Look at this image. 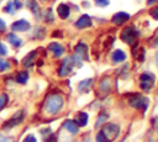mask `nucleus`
Segmentation results:
<instances>
[{
    "label": "nucleus",
    "instance_id": "obj_1",
    "mask_svg": "<svg viewBox=\"0 0 158 142\" xmlns=\"http://www.w3.org/2000/svg\"><path fill=\"white\" fill-rule=\"evenodd\" d=\"M46 111L48 114H57L63 106V98L60 95H51L46 101Z\"/></svg>",
    "mask_w": 158,
    "mask_h": 142
},
{
    "label": "nucleus",
    "instance_id": "obj_2",
    "mask_svg": "<svg viewBox=\"0 0 158 142\" xmlns=\"http://www.w3.org/2000/svg\"><path fill=\"white\" fill-rule=\"evenodd\" d=\"M100 132L104 135V137H105L109 142H111V141H114V140L118 136L120 128H118V126L115 125V123H107V125H105V126L101 128Z\"/></svg>",
    "mask_w": 158,
    "mask_h": 142
},
{
    "label": "nucleus",
    "instance_id": "obj_3",
    "mask_svg": "<svg viewBox=\"0 0 158 142\" xmlns=\"http://www.w3.org/2000/svg\"><path fill=\"white\" fill-rule=\"evenodd\" d=\"M130 105L135 109H141L142 111H144L148 107V100L142 95H133L130 99Z\"/></svg>",
    "mask_w": 158,
    "mask_h": 142
},
{
    "label": "nucleus",
    "instance_id": "obj_4",
    "mask_svg": "<svg viewBox=\"0 0 158 142\" xmlns=\"http://www.w3.org/2000/svg\"><path fill=\"white\" fill-rule=\"evenodd\" d=\"M121 38H122V41H125V42H127V43H130V44H133L135 41H136V38H137V31H136L132 26L126 27V28L122 31V33H121Z\"/></svg>",
    "mask_w": 158,
    "mask_h": 142
},
{
    "label": "nucleus",
    "instance_id": "obj_5",
    "mask_svg": "<svg viewBox=\"0 0 158 142\" xmlns=\"http://www.w3.org/2000/svg\"><path fill=\"white\" fill-rule=\"evenodd\" d=\"M139 83L143 90H149L154 84V75L152 73H143L139 78Z\"/></svg>",
    "mask_w": 158,
    "mask_h": 142
},
{
    "label": "nucleus",
    "instance_id": "obj_6",
    "mask_svg": "<svg viewBox=\"0 0 158 142\" xmlns=\"http://www.w3.org/2000/svg\"><path fill=\"white\" fill-rule=\"evenodd\" d=\"M74 64H75V63H74L73 57H67V58L63 61V63H62V65H60V68H59V75H60V77H65L67 74H69V73L72 72Z\"/></svg>",
    "mask_w": 158,
    "mask_h": 142
},
{
    "label": "nucleus",
    "instance_id": "obj_7",
    "mask_svg": "<svg viewBox=\"0 0 158 142\" xmlns=\"http://www.w3.org/2000/svg\"><path fill=\"white\" fill-rule=\"evenodd\" d=\"M30 27H31V26H30V22L26 21V20H19V21L14 22L12 26H11V28H12L14 31H20V32L27 31Z\"/></svg>",
    "mask_w": 158,
    "mask_h": 142
},
{
    "label": "nucleus",
    "instance_id": "obj_8",
    "mask_svg": "<svg viewBox=\"0 0 158 142\" xmlns=\"http://www.w3.org/2000/svg\"><path fill=\"white\" fill-rule=\"evenodd\" d=\"M75 56H78L80 59H88V46L84 43H78L75 47Z\"/></svg>",
    "mask_w": 158,
    "mask_h": 142
},
{
    "label": "nucleus",
    "instance_id": "obj_9",
    "mask_svg": "<svg viewBox=\"0 0 158 142\" xmlns=\"http://www.w3.org/2000/svg\"><path fill=\"white\" fill-rule=\"evenodd\" d=\"M128 19H130V15L128 14H126V12H117V14L114 15L112 22L116 23V25H122L126 21H128Z\"/></svg>",
    "mask_w": 158,
    "mask_h": 142
},
{
    "label": "nucleus",
    "instance_id": "obj_10",
    "mask_svg": "<svg viewBox=\"0 0 158 142\" xmlns=\"http://www.w3.org/2000/svg\"><path fill=\"white\" fill-rule=\"evenodd\" d=\"M48 49L52 51V53L54 54V57H59V56H62V54L64 53V48H63V46L59 44V43H57V42L51 43V44L48 46Z\"/></svg>",
    "mask_w": 158,
    "mask_h": 142
},
{
    "label": "nucleus",
    "instance_id": "obj_11",
    "mask_svg": "<svg viewBox=\"0 0 158 142\" xmlns=\"http://www.w3.org/2000/svg\"><path fill=\"white\" fill-rule=\"evenodd\" d=\"M91 25V19L88 16V15H83L77 22H75V26L79 27V28H85V27H89Z\"/></svg>",
    "mask_w": 158,
    "mask_h": 142
},
{
    "label": "nucleus",
    "instance_id": "obj_12",
    "mask_svg": "<svg viewBox=\"0 0 158 142\" xmlns=\"http://www.w3.org/2000/svg\"><path fill=\"white\" fill-rule=\"evenodd\" d=\"M22 119H23V112H22V111H19L16 115H14V117H12L10 121H7V122L5 123V127H12V126L20 123V122L22 121Z\"/></svg>",
    "mask_w": 158,
    "mask_h": 142
},
{
    "label": "nucleus",
    "instance_id": "obj_13",
    "mask_svg": "<svg viewBox=\"0 0 158 142\" xmlns=\"http://www.w3.org/2000/svg\"><path fill=\"white\" fill-rule=\"evenodd\" d=\"M57 12H58L59 17H62V19H67V17L69 16L70 10H69V6H68V5H65V4H60V5L57 7Z\"/></svg>",
    "mask_w": 158,
    "mask_h": 142
},
{
    "label": "nucleus",
    "instance_id": "obj_14",
    "mask_svg": "<svg viewBox=\"0 0 158 142\" xmlns=\"http://www.w3.org/2000/svg\"><path fill=\"white\" fill-rule=\"evenodd\" d=\"M64 127H65L70 133H77V132H78V128H79L78 123H77L75 121H73V120L65 121V122H64Z\"/></svg>",
    "mask_w": 158,
    "mask_h": 142
},
{
    "label": "nucleus",
    "instance_id": "obj_15",
    "mask_svg": "<svg viewBox=\"0 0 158 142\" xmlns=\"http://www.w3.org/2000/svg\"><path fill=\"white\" fill-rule=\"evenodd\" d=\"M112 61L115 62V63H120V62H123L125 59H126V54L121 51V49H116L114 53H112Z\"/></svg>",
    "mask_w": 158,
    "mask_h": 142
},
{
    "label": "nucleus",
    "instance_id": "obj_16",
    "mask_svg": "<svg viewBox=\"0 0 158 142\" xmlns=\"http://www.w3.org/2000/svg\"><path fill=\"white\" fill-rule=\"evenodd\" d=\"M91 83H93V79H85V80L80 81V83H79V85H78L79 91H81V93L88 91V90H89V88H90V85H91Z\"/></svg>",
    "mask_w": 158,
    "mask_h": 142
},
{
    "label": "nucleus",
    "instance_id": "obj_17",
    "mask_svg": "<svg viewBox=\"0 0 158 142\" xmlns=\"http://www.w3.org/2000/svg\"><path fill=\"white\" fill-rule=\"evenodd\" d=\"M7 40H9V42H10L12 46H15V47H20L21 43H22L21 38H19L15 33H9V35H7Z\"/></svg>",
    "mask_w": 158,
    "mask_h": 142
},
{
    "label": "nucleus",
    "instance_id": "obj_18",
    "mask_svg": "<svg viewBox=\"0 0 158 142\" xmlns=\"http://www.w3.org/2000/svg\"><path fill=\"white\" fill-rule=\"evenodd\" d=\"M35 57H36V52H30V53H28V54H27V56L23 58L22 64H23L25 67H30V65H32Z\"/></svg>",
    "mask_w": 158,
    "mask_h": 142
},
{
    "label": "nucleus",
    "instance_id": "obj_19",
    "mask_svg": "<svg viewBox=\"0 0 158 142\" xmlns=\"http://www.w3.org/2000/svg\"><path fill=\"white\" fill-rule=\"evenodd\" d=\"M28 79V73L27 72H20L16 77V81L20 83V84H25Z\"/></svg>",
    "mask_w": 158,
    "mask_h": 142
},
{
    "label": "nucleus",
    "instance_id": "obj_20",
    "mask_svg": "<svg viewBox=\"0 0 158 142\" xmlns=\"http://www.w3.org/2000/svg\"><path fill=\"white\" fill-rule=\"evenodd\" d=\"M88 121V115L85 112H79L78 114V126H85Z\"/></svg>",
    "mask_w": 158,
    "mask_h": 142
},
{
    "label": "nucleus",
    "instance_id": "obj_21",
    "mask_svg": "<svg viewBox=\"0 0 158 142\" xmlns=\"http://www.w3.org/2000/svg\"><path fill=\"white\" fill-rule=\"evenodd\" d=\"M27 6H28L35 14H38L40 9H38V5H37V2H36L35 0H27Z\"/></svg>",
    "mask_w": 158,
    "mask_h": 142
},
{
    "label": "nucleus",
    "instance_id": "obj_22",
    "mask_svg": "<svg viewBox=\"0 0 158 142\" xmlns=\"http://www.w3.org/2000/svg\"><path fill=\"white\" fill-rule=\"evenodd\" d=\"M15 10H16V7H15V5H14V2H12V1H9V2H7V5L4 7V11H5V12H7V14H14V12H15Z\"/></svg>",
    "mask_w": 158,
    "mask_h": 142
},
{
    "label": "nucleus",
    "instance_id": "obj_23",
    "mask_svg": "<svg viewBox=\"0 0 158 142\" xmlns=\"http://www.w3.org/2000/svg\"><path fill=\"white\" fill-rule=\"evenodd\" d=\"M9 68H10V63H9L7 61L0 59V70L4 72V70H6V69H9Z\"/></svg>",
    "mask_w": 158,
    "mask_h": 142
},
{
    "label": "nucleus",
    "instance_id": "obj_24",
    "mask_svg": "<svg viewBox=\"0 0 158 142\" xmlns=\"http://www.w3.org/2000/svg\"><path fill=\"white\" fill-rule=\"evenodd\" d=\"M7 100H9V98H7V95L6 94H2V95H0V110L7 104Z\"/></svg>",
    "mask_w": 158,
    "mask_h": 142
},
{
    "label": "nucleus",
    "instance_id": "obj_25",
    "mask_svg": "<svg viewBox=\"0 0 158 142\" xmlns=\"http://www.w3.org/2000/svg\"><path fill=\"white\" fill-rule=\"evenodd\" d=\"M151 44H152L153 47H157V46H158V30L154 32L153 37L151 38Z\"/></svg>",
    "mask_w": 158,
    "mask_h": 142
},
{
    "label": "nucleus",
    "instance_id": "obj_26",
    "mask_svg": "<svg viewBox=\"0 0 158 142\" xmlns=\"http://www.w3.org/2000/svg\"><path fill=\"white\" fill-rule=\"evenodd\" d=\"M100 86H101L102 90H107V89H110V81H109V79H104V80L101 81Z\"/></svg>",
    "mask_w": 158,
    "mask_h": 142
},
{
    "label": "nucleus",
    "instance_id": "obj_27",
    "mask_svg": "<svg viewBox=\"0 0 158 142\" xmlns=\"http://www.w3.org/2000/svg\"><path fill=\"white\" fill-rule=\"evenodd\" d=\"M6 54H7V48L5 47L4 43L0 42V57H1V56H6Z\"/></svg>",
    "mask_w": 158,
    "mask_h": 142
},
{
    "label": "nucleus",
    "instance_id": "obj_28",
    "mask_svg": "<svg viewBox=\"0 0 158 142\" xmlns=\"http://www.w3.org/2000/svg\"><path fill=\"white\" fill-rule=\"evenodd\" d=\"M106 119H107V116H106L105 114H101V115H100V117H99V119H98V121H96V126L101 125V123H102V122H104Z\"/></svg>",
    "mask_w": 158,
    "mask_h": 142
},
{
    "label": "nucleus",
    "instance_id": "obj_29",
    "mask_svg": "<svg viewBox=\"0 0 158 142\" xmlns=\"http://www.w3.org/2000/svg\"><path fill=\"white\" fill-rule=\"evenodd\" d=\"M96 141H98V142H109V141L104 137V135H102L101 132H99V133L96 135Z\"/></svg>",
    "mask_w": 158,
    "mask_h": 142
},
{
    "label": "nucleus",
    "instance_id": "obj_30",
    "mask_svg": "<svg viewBox=\"0 0 158 142\" xmlns=\"http://www.w3.org/2000/svg\"><path fill=\"white\" fill-rule=\"evenodd\" d=\"M151 16L154 17L156 20H158V6H156V7H153L151 10Z\"/></svg>",
    "mask_w": 158,
    "mask_h": 142
},
{
    "label": "nucleus",
    "instance_id": "obj_31",
    "mask_svg": "<svg viewBox=\"0 0 158 142\" xmlns=\"http://www.w3.org/2000/svg\"><path fill=\"white\" fill-rule=\"evenodd\" d=\"M95 2H96L99 6H102V7H104V6H107L110 1H109V0H95Z\"/></svg>",
    "mask_w": 158,
    "mask_h": 142
},
{
    "label": "nucleus",
    "instance_id": "obj_32",
    "mask_svg": "<svg viewBox=\"0 0 158 142\" xmlns=\"http://www.w3.org/2000/svg\"><path fill=\"white\" fill-rule=\"evenodd\" d=\"M23 142H37L36 141V138H35V136H32V135H28L25 140H23Z\"/></svg>",
    "mask_w": 158,
    "mask_h": 142
},
{
    "label": "nucleus",
    "instance_id": "obj_33",
    "mask_svg": "<svg viewBox=\"0 0 158 142\" xmlns=\"http://www.w3.org/2000/svg\"><path fill=\"white\" fill-rule=\"evenodd\" d=\"M0 142H12V140L9 138V137H5L2 135H0Z\"/></svg>",
    "mask_w": 158,
    "mask_h": 142
},
{
    "label": "nucleus",
    "instance_id": "obj_34",
    "mask_svg": "<svg viewBox=\"0 0 158 142\" xmlns=\"http://www.w3.org/2000/svg\"><path fill=\"white\" fill-rule=\"evenodd\" d=\"M12 2H14V5H15V7H16V9H20V7L22 6V4H21V1H20V0H12Z\"/></svg>",
    "mask_w": 158,
    "mask_h": 142
},
{
    "label": "nucleus",
    "instance_id": "obj_35",
    "mask_svg": "<svg viewBox=\"0 0 158 142\" xmlns=\"http://www.w3.org/2000/svg\"><path fill=\"white\" fill-rule=\"evenodd\" d=\"M5 28H6V25H5V22L0 19V31H4Z\"/></svg>",
    "mask_w": 158,
    "mask_h": 142
},
{
    "label": "nucleus",
    "instance_id": "obj_36",
    "mask_svg": "<svg viewBox=\"0 0 158 142\" xmlns=\"http://www.w3.org/2000/svg\"><path fill=\"white\" fill-rule=\"evenodd\" d=\"M46 142H56V136H54V135H51V136L47 138Z\"/></svg>",
    "mask_w": 158,
    "mask_h": 142
},
{
    "label": "nucleus",
    "instance_id": "obj_37",
    "mask_svg": "<svg viewBox=\"0 0 158 142\" xmlns=\"http://www.w3.org/2000/svg\"><path fill=\"white\" fill-rule=\"evenodd\" d=\"M157 0H147V4H153V2H156Z\"/></svg>",
    "mask_w": 158,
    "mask_h": 142
},
{
    "label": "nucleus",
    "instance_id": "obj_38",
    "mask_svg": "<svg viewBox=\"0 0 158 142\" xmlns=\"http://www.w3.org/2000/svg\"><path fill=\"white\" fill-rule=\"evenodd\" d=\"M156 59H157V63H158V52H157V54H156Z\"/></svg>",
    "mask_w": 158,
    "mask_h": 142
},
{
    "label": "nucleus",
    "instance_id": "obj_39",
    "mask_svg": "<svg viewBox=\"0 0 158 142\" xmlns=\"http://www.w3.org/2000/svg\"><path fill=\"white\" fill-rule=\"evenodd\" d=\"M42 1H44V0H42Z\"/></svg>",
    "mask_w": 158,
    "mask_h": 142
}]
</instances>
